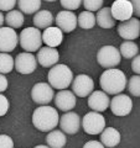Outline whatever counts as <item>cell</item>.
<instances>
[{
    "label": "cell",
    "mask_w": 140,
    "mask_h": 148,
    "mask_svg": "<svg viewBox=\"0 0 140 148\" xmlns=\"http://www.w3.org/2000/svg\"><path fill=\"white\" fill-rule=\"evenodd\" d=\"M55 18L53 15L49 10H40L35 14L34 16V25L36 29H47L53 24Z\"/></svg>",
    "instance_id": "cell-23"
},
{
    "label": "cell",
    "mask_w": 140,
    "mask_h": 148,
    "mask_svg": "<svg viewBox=\"0 0 140 148\" xmlns=\"http://www.w3.org/2000/svg\"><path fill=\"white\" fill-rule=\"evenodd\" d=\"M83 148H105V147L98 141H88L87 143H85Z\"/></svg>",
    "instance_id": "cell-38"
},
{
    "label": "cell",
    "mask_w": 140,
    "mask_h": 148,
    "mask_svg": "<svg viewBox=\"0 0 140 148\" xmlns=\"http://www.w3.org/2000/svg\"><path fill=\"white\" fill-rule=\"evenodd\" d=\"M0 148H14L12 138L8 135H0Z\"/></svg>",
    "instance_id": "cell-34"
},
{
    "label": "cell",
    "mask_w": 140,
    "mask_h": 148,
    "mask_svg": "<svg viewBox=\"0 0 140 148\" xmlns=\"http://www.w3.org/2000/svg\"><path fill=\"white\" fill-rule=\"evenodd\" d=\"M96 24L100 26L102 29H112L115 26V20L112 16L110 8H102L98 10L96 15Z\"/></svg>",
    "instance_id": "cell-21"
},
{
    "label": "cell",
    "mask_w": 140,
    "mask_h": 148,
    "mask_svg": "<svg viewBox=\"0 0 140 148\" xmlns=\"http://www.w3.org/2000/svg\"><path fill=\"white\" fill-rule=\"evenodd\" d=\"M82 127L87 135H100L105 128V119L99 112H87L82 119Z\"/></svg>",
    "instance_id": "cell-5"
},
{
    "label": "cell",
    "mask_w": 140,
    "mask_h": 148,
    "mask_svg": "<svg viewBox=\"0 0 140 148\" xmlns=\"http://www.w3.org/2000/svg\"><path fill=\"white\" fill-rule=\"evenodd\" d=\"M133 8V15L139 16L140 15V0H129Z\"/></svg>",
    "instance_id": "cell-36"
},
{
    "label": "cell",
    "mask_w": 140,
    "mask_h": 148,
    "mask_svg": "<svg viewBox=\"0 0 140 148\" xmlns=\"http://www.w3.org/2000/svg\"><path fill=\"white\" fill-rule=\"evenodd\" d=\"M4 22H5V17H4V15L1 14V11H0V27L4 25Z\"/></svg>",
    "instance_id": "cell-39"
},
{
    "label": "cell",
    "mask_w": 140,
    "mask_h": 148,
    "mask_svg": "<svg viewBox=\"0 0 140 148\" xmlns=\"http://www.w3.org/2000/svg\"><path fill=\"white\" fill-rule=\"evenodd\" d=\"M109 96L102 90L92 91V94L88 96V106L96 112H103L109 108Z\"/></svg>",
    "instance_id": "cell-16"
},
{
    "label": "cell",
    "mask_w": 140,
    "mask_h": 148,
    "mask_svg": "<svg viewBox=\"0 0 140 148\" xmlns=\"http://www.w3.org/2000/svg\"><path fill=\"white\" fill-rule=\"evenodd\" d=\"M140 57L139 56H135V57L133 58V62H132V69L133 72L135 73V75H139L140 73Z\"/></svg>",
    "instance_id": "cell-35"
},
{
    "label": "cell",
    "mask_w": 140,
    "mask_h": 148,
    "mask_svg": "<svg viewBox=\"0 0 140 148\" xmlns=\"http://www.w3.org/2000/svg\"><path fill=\"white\" fill-rule=\"evenodd\" d=\"M83 6L86 8V11H98L103 6V0H82Z\"/></svg>",
    "instance_id": "cell-30"
},
{
    "label": "cell",
    "mask_w": 140,
    "mask_h": 148,
    "mask_svg": "<svg viewBox=\"0 0 140 148\" xmlns=\"http://www.w3.org/2000/svg\"><path fill=\"white\" fill-rule=\"evenodd\" d=\"M109 106L115 116H127L133 109V101L128 95L118 94L110 100Z\"/></svg>",
    "instance_id": "cell-12"
},
{
    "label": "cell",
    "mask_w": 140,
    "mask_h": 148,
    "mask_svg": "<svg viewBox=\"0 0 140 148\" xmlns=\"http://www.w3.org/2000/svg\"><path fill=\"white\" fill-rule=\"evenodd\" d=\"M8 85H9L8 78L4 75V74H0V94L8 89Z\"/></svg>",
    "instance_id": "cell-37"
},
{
    "label": "cell",
    "mask_w": 140,
    "mask_h": 148,
    "mask_svg": "<svg viewBox=\"0 0 140 148\" xmlns=\"http://www.w3.org/2000/svg\"><path fill=\"white\" fill-rule=\"evenodd\" d=\"M45 1H49V3H52V1H56V0H45Z\"/></svg>",
    "instance_id": "cell-41"
},
{
    "label": "cell",
    "mask_w": 140,
    "mask_h": 148,
    "mask_svg": "<svg viewBox=\"0 0 140 148\" xmlns=\"http://www.w3.org/2000/svg\"><path fill=\"white\" fill-rule=\"evenodd\" d=\"M17 0H0V11H11L16 5Z\"/></svg>",
    "instance_id": "cell-33"
},
{
    "label": "cell",
    "mask_w": 140,
    "mask_h": 148,
    "mask_svg": "<svg viewBox=\"0 0 140 148\" xmlns=\"http://www.w3.org/2000/svg\"><path fill=\"white\" fill-rule=\"evenodd\" d=\"M118 34L125 41L137 40L140 34V21L138 17H130L118 25Z\"/></svg>",
    "instance_id": "cell-10"
},
{
    "label": "cell",
    "mask_w": 140,
    "mask_h": 148,
    "mask_svg": "<svg viewBox=\"0 0 140 148\" xmlns=\"http://www.w3.org/2000/svg\"><path fill=\"white\" fill-rule=\"evenodd\" d=\"M56 25L62 32H72L77 27V16L72 11H60L55 18Z\"/></svg>",
    "instance_id": "cell-17"
},
{
    "label": "cell",
    "mask_w": 140,
    "mask_h": 148,
    "mask_svg": "<svg viewBox=\"0 0 140 148\" xmlns=\"http://www.w3.org/2000/svg\"><path fill=\"white\" fill-rule=\"evenodd\" d=\"M55 96L53 89L47 83H36L32 86L31 90V98L39 105H47L52 101Z\"/></svg>",
    "instance_id": "cell-8"
},
{
    "label": "cell",
    "mask_w": 140,
    "mask_h": 148,
    "mask_svg": "<svg viewBox=\"0 0 140 148\" xmlns=\"http://www.w3.org/2000/svg\"><path fill=\"white\" fill-rule=\"evenodd\" d=\"M55 104L58 110L68 112L69 110H72L76 106V95L67 89L60 90L55 95Z\"/></svg>",
    "instance_id": "cell-18"
},
{
    "label": "cell",
    "mask_w": 140,
    "mask_h": 148,
    "mask_svg": "<svg viewBox=\"0 0 140 148\" xmlns=\"http://www.w3.org/2000/svg\"><path fill=\"white\" fill-rule=\"evenodd\" d=\"M60 1H61L62 8H64L67 11L76 10L82 4V0H60Z\"/></svg>",
    "instance_id": "cell-31"
},
{
    "label": "cell",
    "mask_w": 140,
    "mask_h": 148,
    "mask_svg": "<svg viewBox=\"0 0 140 148\" xmlns=\"http://www.w3.org/2000/svg\"><path fill=\"white\" fill-rule=\"evenodd\" d=\"M16 3L24 14H36L41 8V0H17Z\"/></svg>",
    "instance_id": "cell-27"
},
{
    "label": "cell",
    "mask_w": 140,
    "mask_h": 148,
    "mask_svg": "<svg viewBox=\"0 0 140 148\" xmlns=\"http://www.w3.org/2000/svg\"><path fill=\"white\" fill-rule=\"evenodd\" d=\"M35 148H50V147H47V146H45V145H40V146H36Z\"/></svg>",
    "instance_id": "cell-40"
},
{
    "label": "cell",
    "mask_w": 140,
    "mask_h": 148,
    "mask_svg": "<svg viewBox=\"0 0 140 148\" xmlns=\"http://www.w3.org/2000/svg\"><path fill=\"white\" fill-rule=\"evenodd\" d=\"M100 143L107 148H114L120 143V133L114 127H107L100 132Z\"/></svg>",
    "instance_id": "cell-20"
},
{
    "label": "cell",
    "mask_w": 140,
    "mask_h": 148,
    "mask_svg": "<svg viewBox=\"0 0 140 148\" xmlns=\"http://www.w3.org/2000/svg\"><path fill=\"white\" fill-rule=\"evenodd\" d=\"M71 86L74 95L79 96V98H87L92 94L93 89H94V82L87 74H79L76 78H73Z\"/></svg>",
    "instance_id": "cell-7"
},
{
    "label": "cell",
    "mask_w": 140,
    "mask_h": 148,
    "mask_svg": "<svg viewBox=\"0 0 140 148\" xmlns=\"http://www.w3.org/2000/svg\"><path fill=\"white\" fill-rule=\"evenodd\" d=\"M100 86L102 91L109 95H118L120 94L127 86V77L125 74L116 68L107 69L100 75Z\"/></svg>",
    "instance_id": "cell-2"
},
{
    "label": "cell",
    "mask_w": 140,
    "mask_h": 148,
    "mask_svg": "<svg viewBox=\"0 0 140 148\" xmlns=\"http://www.w3.org/2000/svg\"><path fill=\"white\" fill-rule=\"evenodd\" d=\"M58 120L57 110L49 105L39 106L32 114V123L39 131L42 132H50L55 130L58 125Z\"/></svg>",
    "instance_id": "cell-1"
},
{
    "label": "cell",
    "mask_w": 140,
    "mask_h": 148,
    "mask_svg": "<svg viewBox=\"0 0 140 148\" xmlns=\"http://www.w3.org/2000/svg\"><path fill=\"white\" fill-rule=\"evenodd\" d=\"M19 43L27 53L36 52L42 46L41 32L36 27H26L19 35Z\"/></svg>",
    "instance_id": "cell-4"
},
{
    "label": "cell",
    "mask_w": 140,
    "mask_h": 148,
    "mask_svg": "<svg viewBox=\"0 0 140 148\" xmlns=\"http://www.w3.org/2000/svg\"><path fill=\"white\" fill-rule=\"evenodd\" d=\"M110 12L114 20L120 22L129 20L133 16V8L129 0H115L110 6Z\"/></svg>",
    "instance_id": "cell-14"
},
{
    "label": "cell",
    "mask_w": 140,
    "mask_h": 148,
    "mask_svg": "<svg viewBox=\"0 0 140 148\" xmlns=\"http://www.w3.org/2000/svg\"><path fill=\"white\" fill-rule=\"evenodd\" d=\"M58 59H60V54H58V51L56 48L45 46V47H41L39 49V52H37L36 61L44 68L53 67L55 64H57Z\"/></svg>",
    "instance_id": "cell-15"
},
{
    "label": "cell",
    "mask_w": 140,
    "mask_h": 148,
    "mask_svg": "<svg viewBox=\"0 0 140 148\" xmlns=\"http://www.w3.org/2000/svg\"><path fill=\"white\" fill-rule=\"evenodd\" d=\"M67 138L61 130H52L46 136V143L50 148H63L66 146Z\"/></svg>",
    "instance_id": "cell-22"
},
{
    "label": "cell",
    "mask_w": 140,
    "mask_h": 148,
    "mask_svg": "<svg viewBox=\"0 0 140 148\" xmlns=\"http://www.w3.org/2000/svg\"><path fill=\"white\" fill-rule=\"evenodd\" d=\"M49 84L52 89L64 90L71 85L73 73L66 64H55L47 74Z\"/></svg>",
    "instance_id": "cell-3"
},
{
    "label": "cell",
    "mask_w": 140,
    "mask_h": 148,
    "mask_svg": "<svg viewBox=\"0 0 140 148\" xmlns=\"http://www.w3.org/2000/svg\"><path fill=\"white\" fill-rule=\"evenodd\" d=\"M9 108H10V103H9L8 98L5 95L0 94V117L6 115Z\"/></svg>",
    "instance_id": "cell-32"
},
{
    "label": "cell",
    "mask_w": 140,
    "mask_h": 148,
    "mask_svg": "<svg viewBox=\"0 0 140 148\" xmlns=\"http://www.w3.org/2000/svg\"><path fill=\"white\" fill-rule=\"evenodd\" d=\"M41 38H42V42L47 47L56 48L57 46L61 45L63 35H62V31L57 26H50L47 29H45L44 34H41Z\"/></svg>",
    "instance_id": "cell-19"
},
{
    "label": "cell",
    "mask_w": 140,
    "mask_h": 148,
    "mask_svg": "<svg viewBox=\"0 0 140 148\" xmlns=\"http://www.w3.org/2000/svg\"><path fill=\"white\" fill-rule=\"evenodd\" d=\"M120 53V57H124L125 59H132L139 53V47L133 41H124L120 45V48L118 49Z\"/></svg>",
    "instance_id": "cell-26"
},
{
    "label": "cell",
    "mask_w": 140,
    "mask_h": 148,
    "mask_svg": "<svg viewBox=\"0 0 140 148\" xmlns=\"http://www.w3.org/2000/svg\"><path fill=\"white\" fill-rule=\"evenodd\" d=\"M128 90L132 95L139 98L140 96V77L133 75L128 82Z\"/></svg>",
    "instance_id": "cell-29"
},
{
    "label": "cell",
    "mask_w": 140,
    "mask_h": 148,
    "mask_svg": "<svg viewBox=\"0 0 140 148\" xmlns=\"http://www.w3.org/2000/svg\"><path fill=\"white\" fill-rule=\"evenodd\" d=\"M19 42V36L14 29L8 26L0 27V52L8 53L12 52Z\"/></svg>",
    "instance_id": "cell-9"
},
{
    "label": "cell",
    "mask_w": 140,
    "mask_h": 148,
    "mask_svg": "<svg viewBox=\"0 0 140 148\" xmlns=\"http://www.w3.org/2000/svg\"><path fill=\"white\" fill-rule=\"evenodd\" d=\"M5 22L8 27H10V29H19V27H21L24 25V14L19 10H11V11H8V14L5 16Z\"/></svg>",
    "instance_id": "cell-24"
},
{
    "label": "cell",
    "mask_w": 140,
    "mask_h": 148,
    "mask_svg": "<svg viewBox=\"0 0 140 148\" xmlns=\"http://www.w3.org/2000/svg\"><path fill=\"white\" fill-rule=\"evenodd\" d=\"M58 125L61 127V131L67 135H76L81 127V117L79 115L72 111H68L64 115H62L58 120Z\"/></svg>",
    "instance_id": "cell-13"
},
{
    "label": "cell",
    "mask_w": 140,
    "mask_h": 148,
    "mask_svg": "<svg viewBox=\"0 0 140 148\" xmlns=\"http://www.w3.org/2000/svg\"><path fill=\"white\" fill-rule=\"evenodd\" d=\"M14 69V58L8 53H0V74H8Z\"/></svg>",
    "instance_id": "cell-28"
},
{
    "label": "cell",
    "mask_w": 140,
    "mask_h": 148,
    "mask_svg": "<svg viewBox=\"0 0 140 148\" xmlns=\"http://www.w3.org/2000/svg\"><path fill=\"white\" fill-rule=\"evenodd\" d=\"M120 53L114 46H103L97 53V61L105 69L115 68L120 63Z\"/></svg>",
    "instance_id": "cell-6"
},
{
    "label": "cell",
    "mask_w": 140,
    "mask_h": 148,
    "mask_svg": "<svg viewBox=\"0 0 140 148\" xmlns=\"http://www.w3.org/2000/svg\"><path fill=\"white\" fill-rule=\"evenodd\" d=\"M77 24L81 29L91 30L96 25V15L91 11H82L77 17Z\"/></svg>",
    "instance_id": "cell-25"
},
{
    "label": "cell",
    "mask_w": 140,
    "mask_h": 148,
    "mask_svg": "<svg viewBox=\"0 0 140 148\" xmlns=\"http://www.w3.org/2000/svg\"><path fill=\"white\" fill-rule=\"evenodd\" d=\"M36 66H37V61L32 53H27V52L19 53L17 57L14 59V68L20 74L34 73Z\"/></svg>",
    "instance_id": "cell-11"
}]
</instances>
